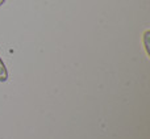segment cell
<instances>
[{"label": "cell", "instance_id": "6da1fadb", "mask_svg": "<svg viewBox=\"0 0 150 139\" xmlns=\"http://www.w3.org/2000/svg\"><path fill=\"white\" fill-rule=\"evenodd\" d=\"M7 80H8V71H7L4 62H3V59L0 58V83H4Z\"/></svg>", "mask_w": 150, "mask_h": 139}, {"label": "cell", "instance_id": "3957f363", "mask_svg": "<svg viewBox=\"0 0 150 139\" xmlns=\"http://www.w3.org/2000/svg\"><path fill=\"white\" fill-rule=\"evenodd\" d=\"M4 3H5V0H0V7H1V5L4 4Z\"/></svg>", "mask_w": 150, "mask_h": 139}, {"label": "cell", "instance_id": "7a4b0ae2", "mask_svg": "<svg viewBox=\"0 0 150 139\" xmlns=\"http://www.w3.org/2000/svg\"><path fill=\"white\" fill-rule=\"evenodd\" d=\"M149 38H150V30H146L144 33V46H145L146 54L150 55V44H149Z\"/></svg>", "mask_w": 150, "mask_h": 139}]
</instances>
